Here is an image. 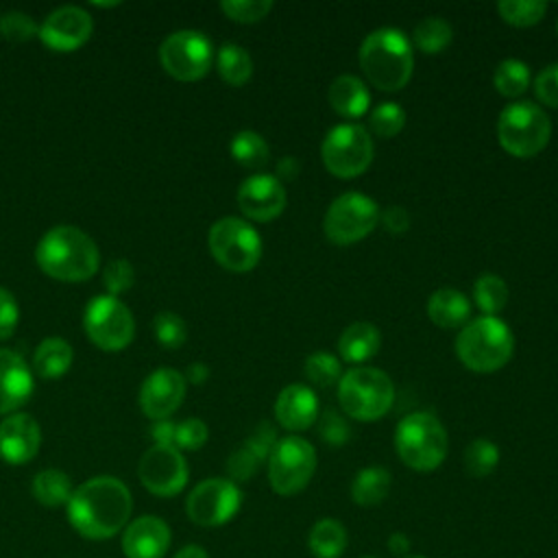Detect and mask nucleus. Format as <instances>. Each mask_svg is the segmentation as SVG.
<instances>
[{
  "label": "nucleus",
  "mask_w": 558,
  "mask_h": 558,
  "mask_svg": "<svg viewBox=\"0 0 558 558\" xmlns=\"http://www.w3.org/2000/svg\"><path fill=\"white\" fill-rule=\"evenodd\" d=\"M133 497L129 486L113 475H96L78 484L65 504L68 523L87 541H107L131 521Z\"/></svg>",
  "instance_id": "f257e3e1"
},
{
  "label": "nucleus",
  "mask_w": 558,
  "mask_h": 558,
  "mask_svg": "<svg viewBox=\"0 0 558 558\" xmlns=\"http://www.w3.org/2000/svg\"><path fill=\"white\" fill-rule=\"evenodd\" d=\"M357 61L373 87L381 92H399L412 78V41L403 31L392 26L371 31L360 44Z\"/></svg>",
  "instance_id": "f03ea898"
},
{
  "label": "nucleus",
  "mask_w": 558,
  "mask_h": 558,
  "mask_svg": "<svg viewBox=\"0 0 558 558\" xmlns=\"http://www.w3.org/2000/svg\"><path fill=\"white\" fill-rule=\"evenodd\" d=\"M35 259L39 268L59 281H85L98 270V246L94 240L72 227H52L37 244Z\"/></svg>",
  "instance_id": "7ed1b4c3"
},
{
  "label": "nucleus",
  "mask_w": 558,
  "mask_h": 558,
  "mask_svg": "<svg viewBox=\"0 0 558 558\" xmlns=\"http://www.w3.org/2000/svg\"><path fill=\"white\" fill-rule=\"evenodd\" d=\"M512 353L514 336L497 316H477L456 336V355L473 373H495L510 362Z\"/></svg>",
  "instance_id": "20e7f679"
},
{
  "label": "nucleus",
  "mask_w": 558,
  "mask_h": 558,
  "mask_svg": "<svg viewBox=\"0 0 558 558\" xmlns=\"http://www.w3.org/2000/svg\"><path fill=\"white\" fill-rule=\"evenodd\" d=\"M395 449L405 466L418 473H429L447 458V429L436 414L427 410L412 412L403 416L395 429Z\"/></svg>",
  "instance_id": "39448f33"
},
{
  "label": "nucleus",
  "mask_w": 558,
  "mask_h": 558,
  "mask_svg": "<svg viewBox=\"0 0 558 558\" xmlns=\"http://www.w3.org/2000/svg\"><path fill=\"white\" fill-rule=\"evenodd\" d=\"M338 401L349 418L371 423L386 416L395 401L392 379L375 366H351L338 381Z\"/></svg>",
  "instance_id": "423d86ee"
},
{
  "label": "nucleus",
  "mask_w": 558,
  "mask_h": 558,
  "mask_svg": "<svg viewBox=\"0 0 558 558\" xmlns=\"http://www.w3.org/2000/svg\"><path fill=\"white\" fill-rule=\"evenodd\" d=\"M551 137V120L541 105L517 100L501 109L497 118L499 146L519 159L538 155Z\"/></svg>",
  "instance_id": "0eeeda50"
},
{
  "label": "nucleus",
  "mask_w": 558,
  "mask_h": 558,
  "mask_svg": "<svg viewBox=\"0 0 558 558\" xmlns=\"http://www.w3.org/2000/svg\"><path fill=\"white\" fill-rule=\"evenodd\" d=\"M375 146L366 126L344 122L325 135L320 144V159L329 174L338 179H353L368 170L373 163Z\"/></svg>",
  "instance_id": "6e6552de"
},
{
  "label": "nucleus",
  "mask_w": 558,
  "mask_h": 558,
  "mask_svg": "<svg viewBox=\"0 0 558 558\" xmlns=\"http://www.w3.org/2000/svg\"><path fill=\"white\" fill-rule=\"evenodd\" d=\"M316 462V449L310 440L294 434L277 438L266 460L270 488L281 497L301 493L314 477Z\"/></svg>",
  "instance_id": "1a4fd4ad"
},
{
  "label": "nucleus",
  "mask_w": 558,
  "mask_h": 558,
  "mask_svg": "<svg viewBox=\"0 0 558 558\" xmlns=\"http://www.w3.org/2000/svg\"><path fill=\"white\" fill-rule=\"evenodd\" d=\"M379 222V205L357 192H344L331 201L323 218V231L336 246H349L364 240Z\"/></svg>",
  "instance_id": "9d476101"
},
{
  "label": "nucleus",
  "mask_w": 558,
  "mask_h": 558,
  "mask_svg": "<svg viewBox=\"0 0 558 558\" xmlns=\"http://www.w3.org/2000/svg\"><path fill=\"white\" fill-rule=\"evenodd\" d=\"M209 251L214 259L231 272H248L262 257V238L246 220L227 216L211 225Z\"/></svg>",
  "instance_id": "9b49d317"
},
{
  "label": "nucleus",
  "mask_w": 558,
  "mask_h": 558,
  "mask_svg": "<svg viewBox=\"0 0 558 558\" xmlns=\"http://www.w3.org/2000/svg\"><path fill=\"white\" fill-rule=\"evenodd\" d=\"M242 506V490L229 477H207L198 482L187 499L185 514L201 527H218L229 523Z\"/></svg>",
  "instance_id": "f8f14e48"
},
{
  "label": "nucleus",
  "mask_w": 558,
  "mask_h": 558,
  "mask_svg": "<svg viewBox=\"0 0 558 558\" xmlns=\"http://www.w3.org/2000/svg\"><path fill=\"white\" fill-rule=\"evenodd\" d=\"M83 327L98 349L120 351L133 340L135 320L131 310L118 296L100 294L85 307Z\"/></svg>",
  "instance_id": "ddd939ff"
},
{
  "label": "nucleus",
  "mask_w": 558,
  "mask_h": 558,
  "mask_svg": "<svg viewBox=\"0 0 558 558\" xmlns=\"http://www.w3.org/2000/svg\"><path fill=\"white\" fill-rule=\"evenodd\" d=\"M163 70L177 81L203 78L214 61V48L201 31H177L168 35L159 48Z\"/></svg>",
  "instance_id": "4468645a"
},
{
  "label": "nucleus",
  "mask_w": 558,
  "mask_h": 558,
  "mask_svg": "<svg viewBox=\"0 0 558 558\" xmlns=\"http://www.w3.org/2000/svg\"><path fill=\"white\" fill-rule=\"evenodd\" d=\"M137 477L142 486L155 497L179 495L190 477L183 453L172 445H153L140 458Z\"/></svg>",
  "instance_id": "2eb2a0df"
},
{
  "label": "nucleus",
  "mask_w": 558,
  "mask_h": 558,
  "mask_svg": "<svg viewBox=\"0 0 558 558\" xmlns=\"http://www.w3.org/2000/svg\"><path fill=\"white\" fill-rule=\"evenodd\" d=\"M235 201L246 218L255 222H268L286 209L288 194L281 179L268 172H257L240 183Z\"/></svg>",
  "instance_id": "dca6fc26"
},
{
  "label": "nucleus",
  "mask_w": 558,
  "mask_h": 558,
  "mask_svg": "<svg viewBox=\"0 0 558 558\" xmlns=\"http://www.w3.org/2000/svg\"><path fill=\"white\" fill-rule=\"evenodd\" d=\"M185 377L174 368H157L140 388V408L150 421L168 418L185 397Z\"/></svg>",
  "instance_id": "f3484780"
},
{
  "label": "nucleus",
  "mask_w": 558,
  "mask_h": 558,
  "mask_svg": "<svg viewBox=\"0 0 558 558\" xmlns=\"http://www.w3.org/2000/svg\"><path fill=\"white\" fill-rule=\"evenodd\" d=\"M170 525L155 514H142L122 530L120 547L126 558H163L170 549Z\"/></svg>",
  "instance_id": "a211bd4d"
},
{
  "label": "nucleus",
  "mask_w": 558,
  "mask_h": 558,
  "mask_svg": "<svg viewBox=\"0 0 558 558\" xmlns=\"http://www.w3.org/2000/svg\"><path fill=\"white\" fill-rule=\"evenodd\" d=\"M92 35V17L81 7H59L39 26L41 41L57 52L81 48Z\"/></svg>",
  "instance_id": "6ab92c4d"
},
{
  "label": "nucleus",
  "mask_w": 558,
  "mask_h": 558,
  "mask_svg": "<svg viewBox=\"0 0 558 558\" xmlns=\"http://www.w3.org/2000/svg\"><path fill=\"white\" fill-rule=\"evenodd\" d=\"M41 445L37 421L24 412L9 414L0 423V458L9 464L31 462Z\"/></svg>",
  "instance_id": "aec40b11"
},
{
  "label": "nucleus",
  "mask_w": 558,
  "mask_h": 558,
  "mask_svg": "<svg viewBox=\"0 0 558 558\" xmlns=\"http://www.w3.org/2000/svg\"><path fill=\"white\" fill-rule=\"evenodd\" d=\"M320 414L316 392L305 384H288L275 401V418L288 432H303Z\"/></svg>",
  "instance_id": "412c9836"
},
{
  "label": "nucleus",
  "mask_w": 558,
  "mask_h": 558,
  "mask_svg": "<svg viewBox=\"0 0 558 558\" xmlns=\"http://www.w3.org/2000/svg\"><path fill=\"white\" fill-rule=\"evenodd\" d=\"M33 392V373L24 357L11 349H0V414L17 410Z\"/></svg>",
  "instance_id": "4be33fe9"
},
{
  "label": "nucleus",
  "mask_w": 558,
  "mask_h": 558,
  "mask_svg": "<svg viewBox=\"0 0 558 558\" xmlns=\"http://www.w3.org/2000/svg\"><path fill=\"white\" fill-rule=\"evenodd\" d=\"M331 109L347 118V120H357L368 111L371 105V92L364 85L362 78L353 74H340L331 81L329 92H327Z\"/></svg>",
  "instance_id": "5701e85b"
},
{
  "label": "nucleus",
  "mask_w": 558,
  "mask_h": 558,
  "mask_svg": "<svg viewBox=\"0 0 558 558\" xmlns=\"http://www.w3.org/2000/svg\"><path fill=\"white\" fill-rule=\"evenodd\" d=\"M427 316L440 329H458L469 323L471 301L456 288H438L427 299Z\"/></svg>",
  "instance_id": "b1692460"
},
{
  "label": "nucleus",
  "mask_w": 558,
  "mask_h": 558,
  "mask_svg": "<svg viewBox=\"0 0 558 558\" xmlns=\"http://www.w3.org/2000/svg\"><path fill=\"white\" fill-rule=\"evenodd\" d=\"M381 347V333L373 323L357 320L351 323L338 338L340 360L353 366H362L371 357L377 355Z\"/></svg>",
  "instance_id": "393cba45"
},
{
  "label": "nucleus",
  "mask_w": 558,
  "mask_h": 558,
  "mask_svg": "<svg viewBox=\"0 0 558 558\" xmlns=\"http://www.w3.org/2000/svg\"><path fill=\"white\" fill-rule=\"evenodd\" d=\"M390 486H392V477L388 469L379 464L364 466L355 473L351 482V501L362 508H373L388 497Z\"/></svg>",
  "instance_id": "a878e982"
},
{
  "label": "nucleus",
  "mask_w": 558,
  "mask_h": 558,
  "mask_svg": "<svg viewBox=\"0 0 558 558\" xmlns=\"http://www.w3.org/2000/svg\"><path fill=\"white\" fill-rule=\"evenodd\" d=\"M349 536L347 527L338 519H318L310 534H307V547L314 558H340L347 549Z\"/></svg>",
  "instance_id": "bb28decb"
},
{
  "label": "nucleus",
  "mask_w": 558,
  "mask_h": 558,
  "mask_svg": "<svg viewBox=\"0 0 558 558\" xmlns=\"http://www.w3.org/2000/svg\"><path fill=\"white\" fill-rule=\"evenodd\" d=\"M72 480L61 469H44L31 482V493L35 501H39L46 508L65 506L72 497Z\"/></svg>",
  "instance_id": "cd10ccee"
},
{
  "label": "nucleus",
  "mask_w": 558,
  "mask_h": 558,
  "mask_svg": "<svg viewBox=\"0 0 558 558\" xmlns=\"http://www.w3.org/2000/svg\"><path fill=\"white\" fill-rule=\"evenodd\" d=\"M72 347L63 338H46L33 355V368L44 379L61 377L72 366Z\"/></svg>",
  "instance_id": "c85d7f7f"
},
{
  "label": "nucleus",
  "mask_w": 558,
  "mask_h": 558,
  "mask_svg": "<svg viewBox=\"0 0 558 558\" xmlns=\"http://www.w3.org/2000/svg\"><path fill=\"white\" fill-rule=\"evenodd\" d=\"M216 65H218V74L222 76V81L233 87H242L253 76V59H251L248 50L238 44L220 46V50L216 54Z\"/></svg>",
  "instance_id": "c756f323"
},
{
  "label": "nucleus",
  "mask_w": 558,
  "mask_h": 558,
  "mask_svg": "<svg viewBox=\"0 0 558 558\" xmlns=\"http://www.w3.org/2000/svg\"><path fill=\"white\" fill-rule=\"evenodd\" d=\"M451 39H453L451 24L438 15L423 17L412 31V44L425 54H438L451 44Z\"/></svg>",
  "instance_id": "7c9ffc66"
},
{
  "label": "nucleus",
  "mask_w": 558,
  "mask_h": 558,
  "mask_svg": "<svg viewBox=\"0 0 558 558\" xmlns=\"http://www.w3.org/2000/svg\"><path fill=\"white\" fill-rule=\"evenodd\" d=\"M508 286L495 272H484L473 283V301L482 316H497L508 303Z\"/></svg>",
  "instance_id": "2f4dec72"
},
{
  "label": "nucleus",
  "mask_w": 558,
  "mask_h": 558,
  "mask_svg": "<svg viewBox=\"0 0 558 558\" xmlns=\"http://www.w3.org/2000/svg\"><path fill=\"white\" fill-rule=\"evenodd\" d=\"M229 150H231V157L244 168H262L270 157V148L266 140L257 131H248V129L231 137Z\"/></svg>",
  "instance_id": "473e14b6"
},
{
  "label": "nucleus",
  "mask_w": 558,
  "mask_h": 558,
  "mask_svg": "<svg viewBox=\"0 0 558 558\" xmlns=\"http://www.w3.org/2000/svg\"><path fill=\"white\" fill-rule=\"evenodd\" d=\"M495 89L506 98H519L530 87V68L521 59H504L493 74Z\"/></svg>",
  "instance_id": "72a5a7b5"
},
{
  "label": "nucleus",
  "mask_w": 558,
  "mask_h": 558,
  "mask_svg": "<svg viewBox=\"0 0 558 558\" xmlns=\"http://www.w3.org/2000/svg\"><path fill=\"white\" fill-rule=\"evenodd\" d=\"M547 11V2L543 0H501L497 2V13L501 20L517 28L534 26L543 20Z\"/></svg>",
  "instance_id": "f704fd0d"
},
{
  "label": "nucleus",
  "mask_w": 558,
  "mask_h": 558,
  "mask_svg": "<svg viewBox=\"0 0 558 558\" xmlns=\"http://www.w3.org/2000/svg\"><path fill=\"white\" fill-rule=\"evenodd\" d=\"M303 371L312 384L323 386V388L338 384L344 373L340 366V357H336L333 353H327V351L310 353L303 362Z\"/></svg>",
  "instance_id": "c9c22d12"
},
{
  "label": "nucleus",
  "mask_w": 558,
  "mask_h": 558,
  "mask_svg": "<svg viewBox=\"0 0 558 558\" xmlns=\"http://www.w3.org/2000/svg\"><path fill=\"white\" fill-rule=\"evenodd\" d=\"M499 464V447L488 438H475L464 451V466L473 477H486Z\"/></svg>",
  "instance_id": "e433bc0d"
},
{
  "label": "nucleus",
  "mask_w": 558,
  "mask_h": 558,
  "mask_svg": "<svg viewBox=\"0 0 558 558\" xmlns=\"http://www.w3.org/2000/svg\"><path fill=\"white\" fill-rule=\"evenodd\" d=\"M405 126V109L399 102H379L368 118V129L377 135V137H395L403 131Z\"/></svg>",
  "instance_id": "4c0bfd02"
},
{
  "label": "nucleus",
  "mask_w": 558,
  "mask_h": 558,
  "mask_svg": "<svg viewBox=\"0 0 558 558\" xmlns=\"http://www.w3.org/2000/svg\"><path fill=\"white\" fill-rule=\"evenodd\" d=\"M153 331L163 349H179L187 338V327L174 312H159L153 318Z\"/></svg>",
  "instance_id": "58836bf2"
},
{
  "label": "nucleus",
  "mask_w": 558,
  "mask_h": 558,
  "mask_svg": "<svg viewBox=\"0 0 558 558\" xmlns=\"http://www.w3.org/2000/svg\"><path fill=\"white\" fill-rule=\"evenodd\" d=\"M220 9L233 22L253 24L272 11V2L270 0H222Z\"/></svg>",
  "instance_id": "ea45409f"
},
{
  "label": "nucleus",
  "mask_w": 558,
  "mask_h": 558,
  "mask_svg": "<svg viewBox=\"0 0 558 558\" xmlns=\"http://www.w3.org/2000/svg\"><path fill=\"white\" fill-rule=\"evenodd\" d=\"M262 462H266V460L259 453H255L246 442H242L238 449L231 451V456L227 460L229 480H233L235 484L251 480L257 473Z\"/></svg>",
  "instance_id": "a19ab883"
},
{
  "label": "nucleus",
  "mask_w": 558,
  "mask_h": 558,
  "mask_svg": "<svg viewBox=\"0 0 558 558\" xmlns=\"http://www.w3.org/2000/svg\"><path fill=\"white\" fill-rule=\"evenodd\" d=\"M316 423H318V436L331 447H342L351 438V427L347 418L336 410H325L323 414H318Z\"/></svg>",
  "instance_id": "79ce46f5"
},
{
  "label": "nucleus",
  "mask_w": 558,
  "mask_h": 558,
  "mask_svg": "<svg viewBox=\"0 0 558 558\" xmlns=\"http://www.w3.org/2000/svg\"><path fill=\"white\" fill-rule=\"evenodd\" d=\"M35 33H39L37 24L22 11H9L0 17V35L9 41H28Z\"/></svg>",
  "instance_id": "37998d69"
},
{
  "label": "nucleus",
  "mask_w": 558,
  "mask_h": 558,
  "mask_svg": "<svg viewBox=\"0 0 558 558\" xmlns=\"http://www.w3.org/2000/svg\"><path fill=\"white\" fill-rule=\"evenodd\" d=\"M209 429L201 418H185L183 423H177L174 432V447L181 451H196L207 442Z\"/></svg>",
  "instance_id": "c03bdc74"
},
{
  "label": "nucleus",
  "mask_w": 558,
  "mask_h": 558,
  "mask_svg": "<svg viewBox=\"0 0 558 558\" xmlns=\"http://www.w3.org/2000/svg\"><path fill=\"white\" fill-rule=\"evenodd\" d=\"M133 279H135V270H133L129 259H111L105 266L102 283H105V288L109 290L111 296H118L120 292L129 290L133 286Z\"/></svg>",
  "instance_id": "a18cd8bd"
},
{
  "label": "nucleus",
  "mask_w": 558,
  "mask_h": 558,
  "mask_svg": "<svg viewBox=\"0 0 558 558\" xmlns=\"http://www.w3.org/2000/svg\"><path fill=\"white\" fill-rule=\"evenodd\" d=\"M534 94L543 105H547L551 109H558V63L545 65L536 74Z\"/></svg>",
  "instance_id": "49530a36"
},
{
  "label": "nucleus",
  "mask_w": 558,
  "mask_h": 558,
  "mask_svg": "<svg viewBox=\"0 0 558 558\" xmlns=\"http://www.w3.org/2000/svg\"><path fill=\"white\" fill-rule=\"evenodd\" d=\"M20 318V307L13 299V294L4 288H0V340L9 338L15 331Z\"/></svg>",
  "instance_id": "de8ad7c7"
},
{
  "label": "nucleus",
  "mask_w": 558,
  "mask_h": 558,
  "mask_svg": "<svg viewBox=\"0 0 558 558\" xmlns=\"http://www.w3.org/2000/svg\"><path fill=\"white\" fill-rule=\"evenodd\" d=\"M379 220L390 233H403L410 227V216L401 205H390L388 209H384V214L379 211Z\"/></svg>",
  "instance_id": "09e8293b"
},
{
  "label": "nucleus",
  "mask_w": 558,
  "mask_h": 558,
  "mask_svg": "<svg viewBox=\"0 0 558 558\" xmlns=\"http://www.w3.org/2000/svg\"><path fill=\"white\" fill-rule=\"evenodd\" d=\"M174 432H177V423H172L170 418L153 421V425H150V436H153L155 445H172L174 447Z\"/></svg>",
  "instance_id": "8fccbe9b"
},
{
  "label": "nucleus",
  "mask_w": 558,
  "mask_h": 558,
  "mask_svg": "<svg viewBox=\"0 0 558 558\" xmlns=\"http://www.w3.org/2000/svg\"><path fill=\"white\" fill-rule=\"evenodd\" d=\"M207 377H209V368H207V364H203V362H192V364L187 366L185 381L201 386V384H205V381H207Z\"/></svg>",
  "instance_id": "3c124183"
},
{
  "label": "nucleus",
  "mask_w": 558,
  "mask_h": 558,
  "mask_svg": "<svg viewBox=\"0 0 558 558\" xmlns=\"http://www.w3.org/2000/svg\"><path fill=\"white\" fill-rule=\"evenodd\" d=\"M299 174V163H296V159L294 157H286L283 161H279V166H277V179L279 177H283V179H294Z\"/></svg>",
  "instance_id": "603ef678"
},
{
  "label": "nucleus",
  "mask_w": 558,
  "mask_h": 558,
  "mask_svg": "<svg viewBox=\"0 0 558 558\" xmlns=\"http://www.w3.org/2000/svg\"><path fill=\"white\" fill-rule=\"evenodd\" d=\"M388 547L395 554H403L410 549V538L403 532H395L392 536H388Z\"/></svg>",
  "instance_id": "864d4df0"
},
{
  "label": "nucleus",
  "mask_w": 558,
  "mask_h": 558,
  "mask_svg": "<svg viewBox=\"0 0 558 558\" xmlns=\"http://www.w3.org/2000/svg\"><path fill=\"white\" fill-rule=\"evenodd\" d=\"M172 558H209V554L201 545L190 543V545H183Z\"/></svg>",
  "instance_id": "5fc2aeb1"
},
{
  "label": "nucleus",
  "mask_w": 558,
  "mask_h": 558,
  "mask_svg": "<svg viewBox=\"0 0 558 558\" xmlns=\"http://www.w3.org/2000/svg\"><path fill=\"white\" fill-rule=\"evenodd\" d=\"M403 558H427V556H403Z\"/></svg>",
  "instance_id": "6e6d98bb"
},
{
  "label": "nucleus",
  "mask_w": 558,
  "mask_h": 558,
  "mask_svg": "<svg viewBox=\"0 0 558 558\" xmlns=\"http://www.w3.org/2000/svg\"><path fill=\"white\" fill-rule=\"evenodd\" d=\"M364 558H379V556H364Z\"/></svg>",
  "instance_id": "4d7b16f0"
},
{
  "label": "nucleus",
  "mask_w": 558,
  "mask_h": 558,
  "mask_svg": "<svg viewBox=\"0 0 558 558\" xmlns=\"http://www.w3.org/2000/svg\"><path fill=\"white\" fill-rule=\"evenodd\" d=\"M556 33H558V22H556Z\"/></svg>",
  "instance_id": "13d9d810"
}]
</instances>
